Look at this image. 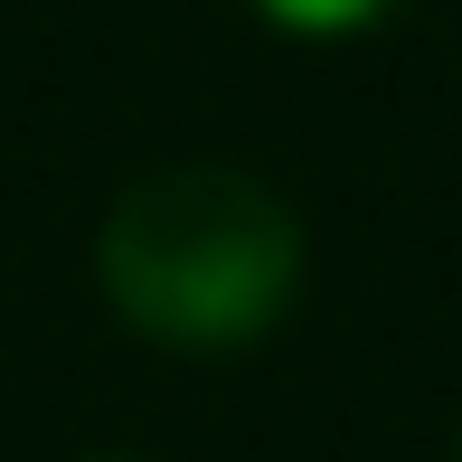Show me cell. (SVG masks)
Segmentation results:
<instances>
[{"label": "cell", "instance_id": "6da1fadb", "mask_svg": "<svg viewBox=\"0 0 462 462\" xmlns=\"http://www.w3.org/2000/svg\"><path fill=\"white\" fill-rule=\"evenodd\" d=\"M95 283L161 349H245L302 292V217L255 171L171 161L142 171L95 226Z\"/></svg>", "mask_w": 462, "mask_h": 462}, {"label": "cell", "instance_id": "7a4b0ae2", "mask_svg": "<svg viewBox=\"0 0 462 462\" xmlns=\"http://www.w3.org/2000/svg\"><path fill=\"white\" fill-rule=\"evenodd\" d=\"M245 10L292 29V38H359V29H377V19L396 10V0H245Z\"/></svg>", "mask_w": 462, "mask_h": 462}, {"label": "cell", "instance_id": "3957f363", "mask_svg": "<svg viewBox=\"0 0 462 462\" xmlns=\"http://www.w3.org/2000/svg\"><path fill=\"white\" fill-rule=\"evenodd\" d=\"M95 462H133V453H95Z\"/></svg>", "mask_w": 462, "mask_h": 462}, {"label": "cell", "instance_id": "277c9868", "mask_svg": "<svg viewBox=\"0 0 462 462\" xmlns=\"http://www.w3.org/2000/svg\"><path fill=\"white\" fill-rule=\"evenodd\" d=\"M453 462H462V434H453Z\"/></svg>", "mask_w": 462, "mask_h": 462}]
</instances>
